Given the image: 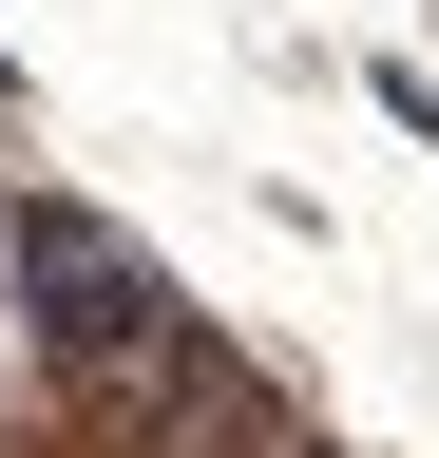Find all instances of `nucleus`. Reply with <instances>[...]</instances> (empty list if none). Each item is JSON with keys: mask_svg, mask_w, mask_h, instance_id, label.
<instances>
[{"mask_svg": "<svg viewBox=\"0 0 439 458\" xmlns=\"http://www.w3.org/2000/svg\"><path fill=\"white\" fill-rule=\"evenodd\" d=\"M20 114H38V77H20V57H0V134H20Z\"/></svg>", "mask_w": 439, "mask_h": 458, "instance_id": "7ed1b4c3", "label": "nucleus"}, {"mask_svg": "<svg viewBox=\"0 0 439 458\" xmlns=\"http://www.w3.org/2000/svg\"><path fill=\"white\" fill-rule=\"evenodd\" d=\"M0 306H20V344H38V382H58L77 420H134L153 458H173L191 420H249V401H267V382L230 363V344L191 325V286L153 267V249H134L115 210L38 191V172L0 191Z\"/></svg>", "mask_w": 439, "mask_h": 458, "instance_id": "f257e3e1", "label": "nucleus"}, {"mask_svg": "<svg viewBox=\"0 0 439 458\" xmlns=\"http://www.w3.org/2000/svg\"><path fill=\"white\" fill-rule=\"evenodd\" d=\"M363 96H382V114H401V134L439 153V77H420V57H382V77H363Z\"/></svg>", "mask_w": 439, "mask_h": 458, "instance_id": "f03ea898", "label": "nucleus"}, {"mask_svg": "<svg viewBox=\"0 0 439 458\" xmlns=\"http://www.w3.org/2000/svg\"><path fill=\"white\" fill-rule=\"evenodd\" d=\"M267 458H344V439H306V420H267Z\"/></svg>", "mask_w": 439, "mask_h": 458, "instance_id": "20e7f679", "label": "nucleus"}]
</instances>
